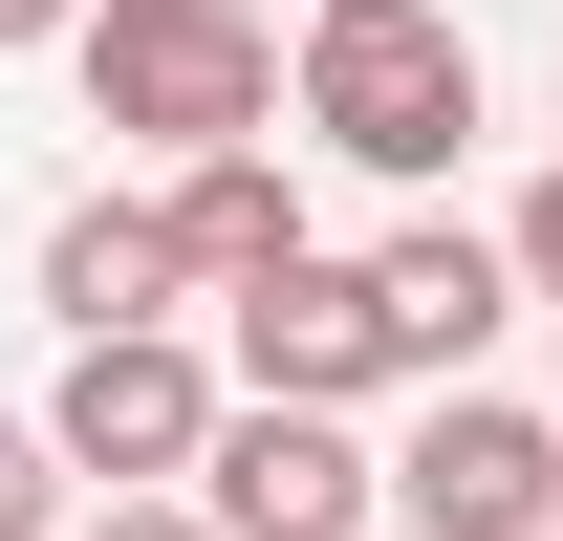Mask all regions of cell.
I'll return each mask as SVG.
<instances>
[{
	"label": "cell",
	"instance_id": "cell-13",
	"mask_svg": "<svg viewBox=\"0 0 563 541\" xmlns=\"http://www.w3.org/2000/svg\"><path fill=\"white\" fill-rule=\"evenodd\" d=\"M66 22H87V0H0V44H66Z\"/></svg>",
	"mask_w": 563,
	"mask_h": 541
},
{
	"label": "cell",
	"instance_id": "cell-14",
	"mask_svg": "<svg viewBox=\"0 0 563 541\" xmlns=\"http://www.w3.org/2000/svg\"><path fill=\"white\" fill-rule=\"evenodd\" d=\"M542 433H563V411H542Z\"/></svg>",
	"mask_w": 563,
	"mask_h": 541
},
{
	"label": "cell",
	"instance_id": "cell-8",
	"mask_svg": "<svg viewBox=\"0 0 563 541\" xmlns=\"http://www.w3.org/2000/svg\"><path fill=\"white\" fill-rule=\"evenodd\" d=\"M44 325H66V346L196 325V281H174V239H152V196H66V217H44Z\"/></svg>",
	"mask_w": 563,
	"mask_h": 541
},
{
	"label": "cell",
	"instance_id": "cell-5",
	"mask_svg": "<svg viewBox=\"0 0 563 541\" xmlns=\"http://www.w3.org/2000/svg\"><path fill=\"white\" fill-rule=\"evenodd\" d=\"M217 325H239V368H217L239 411H368V390H390V325H368V261H325V239H303L282 281H239Z\"/></svg>",
	"mask_w": 563,
	"mask_h": 541
},
{
	"label": "cell",
	"instance_id": "cell-11",
	"mask_svg": "<svg viewBox=\"0 0 563 541\" xmlns=\"http://www.w3.org/2000/svg\"><path fill=\"white\" fill-rule=\"evenodd\" d=\"M498 281H520V303H563V174H542L520 217H498Z\"/></svg>",
	"mask_w": 563,
	"mask_h": 541
},
{
	"label": "cell",
	"instance_id": "cell-10",
	"mask_svg": "<svg viewBox=\"0 0 563 541\" xmlns=\"http://www.w3.org/2000/svg\"><path fill=\"white\" fill-rule=\"evenodd\" d=\"M0 541H66V455H44L22 411H0Z\"/></svg>",
	"mask_w": 563,
	"mask_h": 541
},
{
	"label": "cell",
	"instance_id": "cell-7",
	"mask_svg": "<svg viewBox=\"0 0 563 541\" xmlns=\"http://www.w3.org/2000/svg\"><path fill=\"white\" fill-rule=\"evenodd\" d=\"M368 325H390V368H412V390H477V346L520 325V281H498L477 217H412V239H368Z\"/></svg>",
	"mask_w": 563,
	"mask_h": 541
},
{
	"label": "cell",
	"instance_id": "cell-15",
	"mask_svg": "<svg viewBox=\"0 0 563 541\" xmlns=\"http://www.w3.org/2000/svg\"><path fill=\"white\" fill-rule=\"evenodd\" d=\"M542 541H563V520H542Z\"/></svg>",
	"mask_w": 563,
	"mask_h": 541
},
{
	"label": "cell",
	"instance_id": "cell-3",
	"mask_svg": "<svg viewBox=\"0 0 563 541\" xmlns=\"http://www.w3.org/2000/svg\"><path fill=\"white\" fill-rule=\"evenodd\" d=\"M217 346L196 325H152V346H66V390L22 411L44 455H66V498H196V455H217Z\"/></svg>",
	"mask_w": 563,
	"mask_h": 541
},
{
	"label": "cell",
	"instance_id": "cell-9",
	"mask_svg": "<svg viewBox=\"0 0 563 541\" xmlns=\"http://www.w3.org/2000/svg\"><path fill=\"white\" fill-rule=\"evenodd\" d=\"M152 239H174V281H196V303H239V281L303 261V174H282V152H196V174L152 196Z\"/></svg>",
	"mask_w": 563,
	"mask_h": 541
},
{
	"label": "cell",
	"instance_id": "cell-4",
	"mask_svg": "<svg viewBox=\"0 0 563 541\" xmlns=\"http://www.w3.org/2000/svg\"><path fill=\"white\" fill-rule=\"evenodd\" d=\"M368 520H412V541H542L563 520V433L498 411V390H433L412 433L368 455Z\"/></svg>",
	"mask_w": 563,
	"mask_h": 541
},
{
	"label": "cell",
	"instance_id": "cell-12",
	"mask_svg": "<svg viewBox=\"0 0 563 541\" xmlns=\"http://www.w3.org/2000/svg\"><path fill=\"white\" fill-rule=\"evenodd\" d=\"M66 541H217V520H196V498H87Z\"/></svg>",
	"mask_w": 563,
	"mask_h": 541
},
{
	"label": "cell",
	"instance_id": "cell-1",
	"mask_svg": "<svg viewBox=\"0 0 563 541\" xmlns=\"http://www.w3.org/2000/svg\"><path fill=\"white\" fill-rule=\"evenodd\" d=\"M282 109L347 152V174L433 196V174L477 152V44H455V0H303V44H282Z\"/></svg>",
	"mask_w": 563,
	"mask_h": 541
},
{
	"label": "cell",
	"instance_id": "cell-6",
	"mask_svg": "<svg viewBox=\"0 0 563 541\" xmlns=\"http://www.w3.org/2000/svg\"><path fill=\"white\" fill-rule=\"evenodd\" d=\"M196 520L217 541H368V433L347 411H217Z\"/></svg>",
	"mask_w": 563,
	"mask_h": 541
},
{
	"label": "cell",
	"instance_id": "cell-2",
	"mask_svg": "<svg viewBox=\"0 0 563 541\" xmlns=\"http://www.w3.org/2000/svg\"><path fill=\"white\" fill-rule=\"evenodd\" d=\"M66 66H87V131L174 152V174L282 131V22H261V0H87Z\"/></svg>",
	"mask_w": 563,
	"mask_h": 541
}]
</instances>
